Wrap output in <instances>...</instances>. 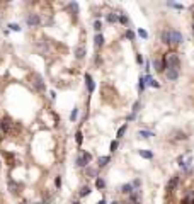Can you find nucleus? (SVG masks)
Here are the masks:
<instances>
[{
	"mask_svg": "<svg viewBox=\"0 0 194 204\" xmlns=\"http://www.w3.org/2000/svg\"><path fill=\"white\" fill-rule=\"evenodd\" d=\"M138 36L143 37V39H147V37H148V32L145 31V29H138Z\"/></svg>",
	"mask_w": 194,
	"mask_h": 204,
	"instance_id": "nucleus-33",
	"label": "nucleus"
},
{
	"mask_svg": "<svg viewBox=\"0 0 194 204\" xmlns=\"http://www.w3.org/2000/svg\"><path fill=\"white\" fill-rule=\"evenodd\" d=\"M138 136H140V138H145V140H148V138L155 136V133H152V131H147V129H140V131H138Z\"/></svg>",
	"mask_w": 194,
	"mask_h": 204,
	"instance_id": "nucleus-16",
	"label": "nucleus"
},
{
	"mask_svg": "<svg viewBox=\"0 0 194 204\" xmlns=\"http://www.w3.org/2000/svg\"><path fill=\"white\" fill-rule=\"evenodd\" d=\"M119 22L123 24V26H128V22H130V19L124 16V14H119Z\"/></svg>",
	"mask_w": 194,
	"mask_h": 204,
	"instance_id": "nucleus-32",
	"label": "nucleus"
},
{
	"mask_svg": "<svg viewBox=\"0 0 194 204\" xmlns=\"http://www.w3.org/2000/svg\"><path fill=\"white\" fill-rule=\"evenodd\" d=\"M136 63H138V65H143V56L140 55V53L136 55Z\"/></svg>",
	"mask_w": 194,
	"mask_h": 204,
	"instance_id": "nucleus-37",
	"label": "nucleus"
},
{
	"mask_svg": "<svg viewBox=\"0 0 194 204\" xmlns=\"http://www.w3.org/2000/svg\"><path fill=\"white\" fill-rule=\"evenodd\" d=\"M126 129H128V123H126V124H123L119 129H118V133H116V138H118V140H119V138H123V136H124V133H126Z\"/></svg>",
	"mask_w": 194,
	"mask_h": 204,
	"instance_id": "nucleus-20",
	"label": "nucleus"
},
{
	"mask_svg": "<svg viewBox=\"0 0 194 204\" xmlns=\"http://www.w3.org/2000/svg\"><path fill=\"white\" fill-rule=\"evenodd\" d=\"M85 85H87L89 94H92V92L95 90V82L92 80V75H90V73H85Z\"/></svg>",
	"mask_w": 194,
	"mask_h": 204,
	"instance_id": "nucleus-6",
	"label": "nucleus"
},
{
	"mask_svg": "<svg viewBox=\"0 0 194 204\" xmlns=\"http://www.w3.org/2000/svg\"><path fill=\"white\" fill-rule=\"evenodd\" d=\"M126 37H128L130 41H133V39H135V32H133V31H126Z\"/></svg>",
	"mask_w": 194,
	"mask_h": 204,
	"instance_id": "nucleus-35",
	"label": "nucleus"
},
{
	"mask_svg": "<svg viewBox=\"0 0 194 204\" xmlns=\"http://www.w3.org/2000/svg\"><path fill=\"white\" fill-rule=\"evenodd\" d=\"M36 204H43V203H36Z\"/></svg>",
	"mask_w": 194,
	"mask_h": 204,
	"instance_id": "nucleus-43",
	"label": "nucleus"
},
{
	"mask_svg": "<svg viewBox=\"0 0 194 204\" xmlns=\"http://www.w3.org/2000/svg\"><path fill=\"white\" fill-rule=\"evenodd\" d=\"M138 155L143 157V158H147V160H152V158H153V152H150V150H140Z\"/></svg>",
	"mask_w": 194,
	"mask_h": 204,
	"instance_id": "nucleus-17",
	"label": "nucleus"
},
{
	"mask_svg": "<svg viewBox=\"0 0 194 204\" xmlns=\"http://www.w3.org/2000/svg\"><path fill=\"white\" fill-rule=\"evenodd\" d=\"M75 141H77V145H82V141H84V135H82V131H77V135H75Z\"/></svg>",
	"mask_w": 194,
	"mask_h": 204,
	"instance_id": "nucleus-25",
	"label": "nucleus"
},
{
	"mask_svg": "<svg viewBox=\"0 0 194 204\" xmlns=\"http://www.w3.org/2000/svg\"><path fill=\"white\" fill-rule=\"evenodd\" d=\"M109 162H111V157H107V155H106V157H99V160H97V167L102 168V167H106Z\"/></svg>",
	"mask_w": 194,
	"mask_h": 204,
	"instance_id": "nucleus-13",
	"label": "nucleus"
},
{
	"mask_svg": "<svg viewBox=\"0 0 194 204\" xmlns=\"http://www.w3.org/2000/svg\"><path fill=\"white\" fill-rule=\"evenodd\" d=\"M55 185H56V189L61 187V177H60V175H58V177L55 179Z\"/></svg>",
	"mask_w": 194,
	"mask_h": 204,
	"instance_id": "nucleus-36",
	"label": "nucleus"
},
{
	"mask_svg": "<svg viewBox=\"0 0 194 204\" xmlns=\"http://www.w3.org/2000/svg\"><path fill=\"white\" fill-rule=\"evenodd\" d=\"M90 192H92V191H90L89 185H82V187H80V191H79V197H87Z\"/></svg>",
	"mask_w": 194,
	"mask_h": 204,
	"instance_id": "nucleus-14",
	"label": "nucleus"
},
{
	"mask_svg": "<svg viewBox=\"0 0 194 204\" xmlns=\"http://www.w3.org/2000/svg\"><path fill=\"white\" fill-rule=\"evenodd\" d=\"M95 187H97V189H104L106 187V180L102 177H97V179H95Z\"/></svg>",
	"mask_w": 194,
	"mask_h": 204,
	"instance_id": "nucleus-24",
	"label": "nucleus"
},
{
	"mask_svg": "<svg viewBox=\"0 0 194 204\" xmlns=\"http://www.w3.org/2000/svg\"><path fill=\"white\" fill-rule=\"evenodd\" d=\"M135 189H133L131 184H124V185H121V194H126V196H130Z\"/></svg>",
	"mask_w": 194,
	"mask_h": 204,
	"instance_id": "nucleus-15",
	"label": "nucleus"
},
{
	"mask_svg": "<svg viewBox=\"0 0 194 204\" xmlns=\"http://www.w3.org/2000/svg\"><path fill=\"white\" fill-rule=\"evenodd\" d=\"M77 167L79 168H84V167H89V163L92 162V155L89 152H80V155L77 157Z\"/></svg>",
	"mask_w": 194,
	"mask_h": 204,
	"instance_id": "nucleus-2",
	"label": "nucleus"
},
{
	"mask_svg": "<svg viewBox=\"0 0 194 204\" xmlns=\"http://www.w3.org/2000/svg\"><path fill=\"white\" fill-rule=\"evenodd\" d=\"M111 204H121V203H118V201H112V203H111Z\"/></svg>",
	"mask_w": 194,
	"mask_h": 204,
	"instance_id": "nucleus-40",
	"label": "nucleus"
},
{
	"mask_svg": "<svg viewBox=\"0 0 194 204\" xmlns=\"http://www.w3.org/2000/svg\"><path fill=\"white\" fill-rule=\"evenodd\" d=\"M193 31H194V24H193Z\"/></svg>",
	"mask_w": 194,
	"mask_h": 204,
	"instance_id": "nucleus-42",
	"label": "nucleus"
},
{
	"mask_svg": "<svg viewBox=\"0 0 194 204\" xmlns=\"http://www.w3.org/2000/svg\"><path fill=\"white\" fill-rule=\"evenodd\" d=\"M145 87H147V80H145V77H140V78H138V90L143 92Z\"/></svg>",
	"mask_w": 194,
	"mask_h": 204,
	"instance_id": "nucleus-21",
	"label": "nucleus"
},
{
	"mask_svg": "<svg viewBox=\"0 0 194 204\" xmlns=\"http://www.w3.org/2000/svg\"><path fill=\"white\" fill-rule=\"evenodd\" d=\"M100 29H102V22H100V21H95V22H94V31L97 32V34H100Z\"/></svg>",
	"mask_w": 194,
	"mask_h": 204,
	"instance_id": "nucleus-30",
	"label": "nucleus"
},
{
	"mask_svg": "<svg viewBox=\"0 0 194 204\" xmlns=\"http://www.w3.org/2000/svg\"><path fill=\"white\" fill-rule=\"evenodd\" d=\"M97 204H106V199H100V201H99Z\"/></svg>",
	"mask_w": 194,
	"mask_h": 204,
	"instance_id": "nucleus-39",
	"label": "nucleus"
},
{
	"mask_svg": "<svg viewBox=\"0 0 194 204\" xmlns=\"http://www.w3.org/2000/svg\"><path fill=\"white\" fill-rule=\"evenodd\" d=\"M152 67L155 68V70H157V72H165V61H163V58L162 60H155V58H153L152 60Z\"/></svg>",
	"mask_w": 194,
	"mask_h": 204,
	"instance_id": "nucleus-7",
	"label": "nucleus"
},
{
	"mask_svg": "<svg viewBox=\"0 0 194 204\" xmlns=\"http://www.w3.org/2000/svg\"><path fill=\"white\" fill-rule=\"evenodd\" d=\"M118 146H119V143H118V140H112V141H111V145H109V150L112 153L116 152V150H118Z\"/></svg>",
	"mask_w": 194,
	"mask_h": 204,
	"instance_id": "nucleus-29",
	"label": "nucleus"
},
{
	"mask_svg": "<svg viewBox=\"0 0 194 204\" xmlns=\"http://www.w3.org/2000/svg\"><path fill=\"white\" fill-rule=\"evenodd\" d=\"M34 85H36V89L39 90V92H44V89H46V85H44V82H43V78L39 75L34 77Z\"/></svg>",
	"mask_w": 194,
	"mask_h": 204,
	"instance_id": "nucleus-10",
	"label": "nucleus"
},
{
	"mask_svg": "<svg viewBox=\"0 0 194 204\" xmlns=\"http://www.w3.org/2000/svg\"><path fill=\"white\" fill-rule=\"evenodd\" d=\"M26 24L29 27H37L39 24H41V17H39V14H29V16L26 17Z\"/></svg>",
	"mask_w": 194,
	"mask_h": 204,
	"instance_id": "nucleus-4",
	"label": "nucleus"
},
{
	"mask_svg": "<svg viewBox=\"0 0 194 204\" xmlns=\"http://www.w3.org/2000/svg\"><path fill=\"white\" fill-rule=\"evenodd\" d=\"M87 175H90L92 179H97V168H90V167H87Z\"/></svg>",
	"mask_w": 194,
	"mask_h": 204,
	"instance_id": "nucleus-27",
	"label": "nucleus"
},
{
	"mask_svg": "<svg viewBox=\"0 0 194 204\" xmlns=\"http://www.w3.org/2000/svg\"><path fill=\"white\" fill-rule=\"evenodd\" d=\"M163 61H165V67L167 68H174V70H179L181 68V58L175 51H170L163 56Z\"/></svg>",
	"mask_w": 194,
	"mask_h": 204,
	"instance_id": "nucleus-1",
	"label": "nucleus"
},
{
	"mask_svg": "<svg viewBox=\"0 0 194 204\" xmlns=\"http://www.w3.org/2000/svg\"><path fill=\"white\" fill-rule=\"evenodd\" d=\"M9 27H10V31H16V32L21 31V26H19V24H9Z\"/></svg>",
	"mask_w": 194,
	"mask_h": 204,
	"instance_id": "nucleus-34",
	"label": "nucleus"
},
{
	"mask_svg": "<svg viewBox=\"0 0 194 204\" xmlns=\"http://www.w3.org/2000/svg\"><path fill=\"white\" fill-rule=\"evenodd\" d=\"M72 204H80V203H79V201H73V203H72Z\"/></svg>",
	"mask_w": 194,
	"mask_h": 204,
	"instance_id": "nucleus-41",
	"label": "nucleus"
},
{
	"mask_svg": "<svg viewBox=\"0 0 194 204\" xmlns=\"http://www.w3.org/2000/svg\"><path fill=\"white\" fill-rule=\"evenodd\" d=\"M77 116H79V107H73L72 114H70V121H72V123H75V121H77Z\"/></svg>",
	"mask_w": 194,
	"mask_h": 204,
	"instance_id": "nucleus-26",
	"label": "nucleus"
},
{
	"mask_svg": "<svg viewBox=\"0 0 194 204\" xmlns=\"http://www.w3.org/2000/svg\"><path fill=\"white\" fill-rule=\"evenodd\" d=\"M179 182H181V177H179V175H174V177H170V180L167 182V191H174V189H177Z\"/></svg>",
	"mask_w": 194,
	"mask_h": 204,
	"instance_id": "nucleus-8",
	"label": "nucleus"
},
{
	"mask_svg": "<svg viewBox=\"0 0 194 204\" xmlns=\"http://www.w3.org/2000/svg\"><path fill=\"white\" fill-rule=\"evenodd\" d=\"M142 191H133L130 196H128V203L130 204H142Z\"/></svg>",
	"mask_w": 194,
	"mask_h": 204,
	"instance_id": "nucleus-5",
	"label": "nucleus"
},
{
	"mask_svg": "<svg viewBox=\"0 0 194 204\" xmlns=\"http://www.w3.org/2000/svg\"><path fill=\"white\" fill-rule=\"evenodd\" d=\"M169 37H170V44H172V46H179V44H182V41H184V36L177 29H170V31H169Z\"/></svg>",
	"mask_w": 194,
	"mask_h": 204,
	"instance_id": "nucleus-3",
	"label": "nucleus"
},
{
	"mask_svg": "<svg viewBox=\"0 0 194 204\" xmlns=\"http://www.w3.org/2000/svg\"><path fill=\"white\" fill-rule=\"evenodd\" d=\"M140 107H142V102H140V100H136V102H135V104H133L131 114H133V116H136L138 112H140Z\"/></svg>",
	"mask_w": 194,
	"mask_h": 204,
	"instance_id": "nucleus-23",
	"label": "nucleus"
},
{
	"mask_svg": "<svg viewBox=\"0 0 194 204\" xmlns=\"http://www.w3.org/2000/svg\"><path fill=\"white\" fill-rule=\"evenodd\" d=\"M165 77H167V80H170V82H175V80L179 78V70L169 68V70H165Z\"/></svg>",
	"mask_w": 194,
	"mask_h": 204,
	"instance_id": "nucleus-9",
	"label": "nucleus"
},
{
	"mask_svg": "<svg viewBox=\"0 0 194 204\" xmlns=\"http://www.w3.org/2000/svg\"><path fill=\"white\" fill-rule=\"evenodd\" d=\"M131 185H133L135 191H140V187H142V180H140V179H135V180L131 182Z\"/></svg>",
	"mask_w": 194,
	"mask_h": 204,
	"instance_id": "nucleus-28",
	"label": "nucleus"
},
{
	"mask_svg": "<svg viewBox=\"0 0 194 204\" xmlns=\"http://www.w3.org/2000/svg\"><path fill=\"white\" fill-rule=\"evenodd\" d=\"M75 56L79 58V60H82V58L85 56V48L84 46H77V49H75Z\"/></svg>",
	"mask_w": 194,
	"mask_h": 204,
	"instance_id": "nucleus-19",
	"label": "nucleus"
},
{
	"mask_svg": "<svg viewBox=\"0 0 194 204\" xmlns=\"http://www.w3.org/2000/svg\"><path fill=\"white\" fill-rule=\"evenodd\" d=\"M145 80H147V85H150V87H155V89H158V87H160V84H158L153 77H150V73L145 77Z\"/></svg>",
	"mask_w": 194,
	"mask_h": 204,
	"instance_id": "nucleus-12",
	"label": "nucleus"
},
{
	"mask_svg": "<svg viewBox=\"0 0 194 204\" xmlns=\"http://www.w3.org/2000/svg\"><path fill=\"white\" fill-rule=\"evenodd\" d=\"M106 19H107V22H111V24H116V22H119V14H107Z\"/></svg>",
	"mask_w": 194,
	"mask_h": 204,
	"instance_id": "nucleus-18",
	"label": "nucleus"
},
{
	"mask_svg": "<svg viewBox=\"0 0 194 204\" xmlns=\"http://www.w3.org/2000/svg\"><path fill=\"white\" fill-rule=\"evenodd\" d=\"M94 46H95V49H99V48L104 46V36H102V34H95V37H94Z\"/></svg>",
	"mask_w": 194,
	"mask_h": 204,
	"instance_id": "nucleus-11",
	"label": "nucleus"
},
{
	"mask_svg": "<svg viewBox=\"0 0 194 204\" xmlns=\"http://www.w3.org/2000/svg\"><path fill=\"white\" fill-rule=\"evenodd\" d=\"M186 204H194V197H184Z\"/></svg>",
	"mask_w": 194,
	"mask_h": 204,
	"instance_id": "nucleus-38",
	"label": "nucleus"
},
{
	"mask_svg": "<svg viewBox=\"0 0 194 204\" xmlns=\"http://www.w3.org/2000/svg\"><path fill=\"white\" fill-rule=\"evenodd\" d=\"M169 7H174V9H177V10H182L184 5H181V4H175V2H167Z\"/></svg>",
	"mask_w": 194,
	"mask_h": 204,
	"instance_id": "nucleus-31",
	"label": "nucleus"
},
{
	"mask_svg": "<svg viewBox=\"0 0 194 204\" xmlns=\"http://www.w3.org/2000/svg\"><path fill=\"white\" fill-rule=\"evenodd\" d=\"M160 39H162L163 44H170V37H169V31H162L160 34Z\"/></svg>",
	"mask_w": 194,
	"mask_h": 204,
	"instance_id": "nucleus-22",
	"label": "nucleus"
}]
</instances>
